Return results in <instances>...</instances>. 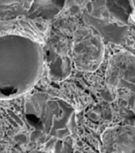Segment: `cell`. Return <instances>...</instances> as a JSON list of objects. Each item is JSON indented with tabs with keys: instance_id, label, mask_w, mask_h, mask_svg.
<instances>
[{
	"instance_id": "6da1fadb",
	"label": "cell",
	"mask_w": 135,
	"mask_h": 153,
	"mask_svg": "<svg viewBox=\"0 0 135 153\" xmlns=\"http://www.w3.org/2000/svg\"><path fill=\"white\" fill-rule=\"evenodd\" d=\"M44 51L37 41L20 35L0 37V98L24 93L42 74Z\"/></svg>"
},
{
	"instance_id": "7a4b0ae2",
	"label": "cell",
	"mask_w": 135,
	"mask_h": 153,
	"mask_svg": "<svg viewBox=\"0 0 135 153\" xmlns=\"http://www.w3.org/2000/svg\"><path fill=\"white\" fill-rule=\"evenodd\" d=\"M28 116L50 137L63 140L75 128V108L59 96L47 93L33 95L27 107Z\"/></svg>"
},
{
	"instance_id": "3957f363",
	"label": "cell",
	"mask_w": 135,
	"mask_h": 153,
	"mask_svg": "<svg viewBox=\"0 0 135 153\" xmlns=\"http://www.w3.org/2000/svg\"><path fill=\"white\" fill-rule=\"evenodd\" d=\"M105 44L99 34L89 26H80L74 32L72 61L77 70L95 72L103 61Z\"/></svg>"
},
{
	"instance_id": "277c9868",
	"label": "cell",
	"mask_w": 135,
	"mask_h": 153,
	"mask_svg": "<svg viewBox=\"0 0 135 153\" xmlns=\"http://www.w3.org/2000/svg\"><path fill=\"white\" fill-rule=\"evenodd\" d=\"M83 18L86 26L92 28L104 41L108 42L120 43L128 29V25L111 12L103 0L87 4Z\"/></svg>"
},
{
	"instance_id": "5b68a950",
	"label": "cell",
	"mask_w": 135,
	"mask_h": 153,
	"mask_svg": "<svg viewBox=\"0 0 135 153\" xmlns=\"http://www.w3.org/2000/svg\"><path fill=\"white\" fill-rule=\"evenodd\" d=\"M106 83L111 89H125L135 95V55L129 52L113 55L107 65Z\"/></svg>"
},
{
	"instance_id": "8992f818",
	"label": "cell",
	"mask_w": 135,
	"mask_h": 153,
	"mask_svg": "<svg viewBox=\"0 0 135 153\" xmlns=\"http://www.w3.org/2000/svg\"><path fill=\"white\" fill-rule=\"evenodd\" d=\"M102 150L105 152H135V127L117 126L101 134Z\"/></svg>"
},
{
	"instance_id": "52a82bcc",
	"label": "cell",
	"mask_w": 135,
	"mask_h": 153,
	"mask_svg": "<svg viewBox=\"0 0 135 153\" xmlns=\"http://www.w3.org/2000/svg\"><path fill=\"white\" fill-rule=\"evenodd\" d=\"M47 1L48 0H0V17L22 14L29 11L36 2Z\"/></svg>"
},
{
	"instance_id": "ba28073f",
	"label": "cell",
	"mask_w": 135,
	"mask_h": 153,
	"mask_svg": "<svg viewBox=\"0 0 135 153\" xmlns=\"http://www.w3.org/2000/svg\"><path fill=\"white\" fill-rule=\"evenodd\" d=\"M129 2H130L132 8H133V13L135 17V0H129Z\"/></svg>"
}]
</instances>
